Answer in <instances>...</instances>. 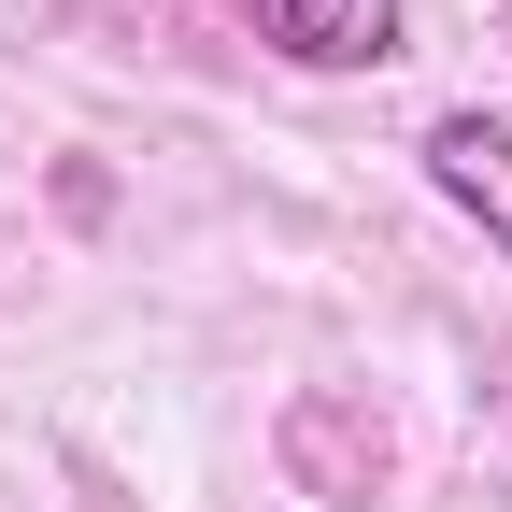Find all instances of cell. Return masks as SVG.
<instances>
[{
    "label": "cell",
    "mask_w": 512,
    "mask_h": 512,
    "mask_svg": "<svg viewBox=\"0 0 512 512\" xmlns=\"http://www.w3.org/2000/svg\"><path fill=\"white\" fill-rule=\"evenodd\" d=\"M285 72H384L399 57V0H242Z\"/></svg>",
    "instance_id": "2"
},
{
    "label": "cell",
    "mask_w": 512,
    "mask_h": 512,
    "mask_svg": "<svg viewBox=\"0 0 512 512\" xmlns=\"http://www.w3.org/2000/svg\"><path fill=\"white\" fill-rule=\"evenodd\" d=\"M427 185H441V200H456L498 256H512V114H484V100H456V114H427Z\"/></svg>",
    "instance_id": "1"
},
{
    "label": "cell",
    "mask_w": 512,
    "mask_h": 512,
    "mask_svg": "<svg viewBox=\"0 0 512 512\" xmlns=\"http://www.w3.org/2000/svg\"><path fill=\"white\" fill-rule=\"evenodd\" d=\"M328 456H342V413H328V399H313V413H299V470H328ZM356 470H370V484H384V427H370V441H356Z\"/></svg>",
    "instance_id": "3"
}]
</instances>
